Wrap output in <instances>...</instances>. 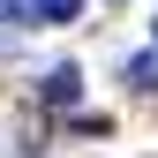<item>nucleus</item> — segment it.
<instances>
[{
  "label": "nucleus",
  "instance_id": "39448f33",
  "mask_svg": "<svg viewBox=\"0 0 158 158\" xmlns=\"http://www.w3.org/2000/svg\"><path fill=\"white\" fill-rule=\"evenodd\" d=\"M0 53H8V38H0Z\"/></svg>",
  "mask_w": 158,
  "mask_h": 158
},
{
  "label": "nucleus",
  "instance_id": "7ed1b4c3",
  "mask_svg": "<svg viewBox=\"0 0 158 158\" xmlns=\"http://www.w3.org/2000/svg\"><path fill=\"white\" fill-rule=\"evenodd\" d=\"M128 90H158V53H135L128 60Z\"/></svg>",
  "mask_w": 158,
  "mask_h": 158
},
{
  "label": "nucleus",
  "instance_id": "20e7f679",
  "mask_svg": "<svg viewBox=\"0 0 158 158\" xmlns=\"http://www.w3.org/2000/svg\"><path fill=\"white\" fill-rule=\"evenodd\" d=\"M68 135H90V143H98V135H113V121H106V113H75Z\"/></svg>",
  "mask_w": 158,
  "mask_h": 158
},
{
  "label": "nucleus",
  "instance_id": "f03ea898",
  "mask_svg": "<svg viewBox=\"0 0 158 158\" xmlns=\"http://www.w3.org/2000/svg\"><path fill=\"white\" fill-rule=\"evenodd\" d=\"M75 15H83V0H38V23L45 30H68Z\"/></svg>",
  "mask_w": 158,
  "mask_h": 158
},
{
  "label": "nucleus",
  "instance_id": "f257e3e1",
  "mask_svg": "<svg viewBox=\"0 0 158 158\" xmlns=\"http://www.w3.org/2000/svg\"><path fill=\"white\" fill-rule=\"evenodd\" d=\"M75 98H83V68H45V83H38V106L45 113H75Z\"/></svg>",
  "mask_w": 158,
  "mask_h": 158
}]
</instances>
